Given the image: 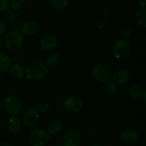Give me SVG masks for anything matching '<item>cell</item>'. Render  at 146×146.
Masks as SVG:
<instances>
[{
  "mask_svg": "<svg viewBox=\"0 0 146 146\" xmlns=\"http://www.w3.org/2000/svg\"><path fill=\"white\" fill-rule=\"evenodd\" d=\"M27 79L30 80H37L43 79L48 73V68L45 64L40 61L31 63L25 72Z\"/></svg>",
  "mask_w": 146,
  "mask_h": 146,
  "instance_id": "1",
  "label": "cell"
},
{
  "mask_svg": "<svg viewBox=\"0 0 146 146\" xmlns=\"http://www.w3.org/2000/svg\"><path fill=\"white\" fill-rule=\"evenodd\" d=\"M4 43L9 50H18L24 43V37L22 33L19 30H13L7 33L4 37Z\"/></svg>",
  "mask_w": 146,
  "mask_h": 146,
  "instance_id": "2",
  "label": "cell"
},
{
  "mask_svg": "<svg viewBox=\"0 0 146 146\" xmlns=\"http://www.w3.org/2000/svg\"><path fill=\"white\" fill-rule=\"evenodd\" d=\"M49 137V133L41 128L34 129L30 133V142L32 146H45Z\"/></svg>",
  "mask_w": 146,
  "mask_h": 146,
  "instance_id": "3",
  "label": "cell"
},
{
  "mask_svg": "<svg viewBox=\"0 0 146 146\" xmlns=\"http://www.w3.org/2000/svg\"><path fill=\"white\" fill-rule=\"evenodd\" d=\"M92 75L97 81L106 83L110 81L111 78V72L106 65L103 64H97L93 67Z\"/></svg>",
  "mask_w": 146,
  "mask_h": 146,
  "instance_id": "4",
  "label": "cell"
},
{
  "mask_svg": "<svg viewBox=\"0 0 146 146\" xmlns=\"http://www.w3.org/2000/svg\"><path fill=\"white\" fill-rule=\"evenodd\" d=\"M4 107L7 113L11 116H17L21 109V100L14 95L7 96L4 99Z\"/></svg>",
  "mask_w": 146,
  "mask_h": 146,
  "instance_id": "5",
  "label": "cell"
},
{
  "mask_svg": "<svg viewBox=\"0 0 146 146\" xmlns=\"http://www.w3.org/2000/svg\"><path fill=\"white\" fill-rule=\"evenodd\" d=\"M131 51V44L129 41L124 39L120 40L115 43L113 46V53L118 59L125 58Z\"/></svg>",
  "mask_w": 146,
  "mask_h": 146,
  "instance_id": "6",
  "label": "cell"
},
{
  "mask_svg": "<svg viewBox=\"0 0 146 146\" xmlns=\"http://www.w3.org/2000/svg\"><path fill=\"white\" fill-rule=\"evenodd\" d=\"M81 142V134L75 129H69L64 135V146H79Z\"/></svg>",
  "mask_w": 146,
  "mask_h": 146,
  "instance_id": "7",
  "label": "cell"
},
{
  "mask_svg": "<svg viewBox=\"0 0 146 146\" xmlns=\"http://www.w3.org/2000/svg\"><path fill=\"white\" fill-rule=\"evenodd\" d=\"M82 100L76 95L69 96L66 99L64 102V107L67 111L70 113H78L82 108Z\"/></svg>",
  "mask_w": 146,
  "mask_h": 146,
  "instance_id": "8",
  "label": "cell"
},
{
  "mask_svg": "<svg viewBox=\"0 0 146 146\" xmlns=\"http://www.w3.org/2000/svg\"><path fill=\"white\" fill-rule=\"evenodd\" d=\"M38 118L39 113L36 109L30 108L25 112L23 116V123L27 127H32L38 123Z\"/></svg>",
  "mask_w": 146,
  "mask_h": 146,
  "instance_id": "9",
  "label": "cell"
},
{
  "mask_svg": "<svg viewBox=\"0 0 146 146\" xmlns=\"http://www.w3.org/2000/svg\"><path fill=\"white\" fill-rule=\"evenodd\" d=\"M121 137L124 143L131 145L137 143L139 139V135L135 130L128 129L121 133Z\"/></svg>",
  "mask_w": 146,
  "mask_h": 146,
  "instance_id": "10",
  "label": "cell"
},
{
  "mask_svg": "<svg viewBox=\"0 0 146 146\" xmlns=\"http://www.w3.org/2000/svg\"><path fill=\"white\" fill-rule=\"evenodd\" d=\"M58 43V40L55 35L48 34L41 39L40 45L44 50H50L55 48Z\"/></svg>",
  "mask_w": 146,
  "mask_h": 146,
  "instance_id": "11",
  "label": "cell"
},
{
  "mask_svg": "<svg viewBox=\"0 0 146 146\" xmlns=\"http://www.w3.org/2000/svg\"><path fill=\"white\" fill-rule=\"evenodd\" d=\"M130 79L128 72L125 70H119L115 71L113 74V80L115 84H123L128 82Z\"/></svg>",
  "mask_w": 146,
  "mask_h": 146,
  "instance_id": "12",
  "label": "cell"
},
{
  "mask_svg": "<svg viewBox=\"0 0 146 146\" xmlns=\"http://www.w3.org/2000/svg\"><path fill=\"white\" fill-rule=\"evenodd\" d=\"M38 31V24L34 21H29L21 27V33L26 36H32Z\"/></svg>",
  "mask_w": 146,
  "mask_h": 146,
  "instance_id": "13",
  "label": "cell"
},
{
  "mask_svg": "<svg viewBox=\"0 0 146 146\" xmlns=\"http://www.w3.org/2000/svg\"><path fill=\"white\" fill-rule=\"evenodd\" d=\"M9 74L14 79L21 80L25 75V71L21 64H15L9 67Z\"/></svg>",
  "mask_w": 146,
  "mask_h": 146,
  "instance_id": "14",
  "label": "cell"
},
{
  "mask_svg": "<svg viewBox=\"0 0 146 146\" xmlns=\"http://www.w3.org/2000/svg\"><path fill=\"white\" fill-rule=\"evenodd\" d=\"M61 62V57L58 54H51L48 57L46 61V67L50 70H54V69L56 68L60 64Z\"/></svg>",
  "mask_w": 146,
  "mask_h": 146,
  "instance_id": "15",
  "label": "cell"
},
{
  "mask_svg": "<svg viewBox=\"0 0 146 146\" xmlns=\"http://www.w3.org/2000/svg\"><path fill=\"white\" fill-rule=\"evenodd\" d=\"M135 19L140 27H146V9L145 7H141L137 11L135 16Z\"/></svg>",
  "mask_w": 146,
  "mask_h": 146,
  "instance_id": "16",
  "label": "cell"
},
{
  "mask_svg": "<svg viewBox=\"0 0 146 146\" xmlns=\"http://www.w3.org/2000/svg\"><path fill=\"white\" fill-rule=\"evenodd\" d=\"M8 129L11 133H15L20 130L21 127V122L17 116H12L8 120Z\"/></svg>",
  "mask_w": 146,
  "mask_h": 146,
  "instance_id": "17",
  "label": "cell"
},
{
  "mask_svg": "<svg viewBox=\"0 0 146 146\" xmlns=\"http://www.w3.org/2000/svg\"><path fill=\"white\" fill-rule=\"evenodd\" d=\"M62 123L59 120H53L48 126V133L49 135H56L59 133L62 129Z\"/></svg>",
  "mask_w": 146,
  "mask_h": 146,
  "instance_id": "18",
  "label": "cell"
},
{
  "mask_svg": "<svg viewBox=\"0 0 146 146\" xmlns=\"http://www.w3.org/2000/svg\"><path fill=\"white\" fill-rule=\"evenodd\" d=\"M145 92L144 91L143 89L141 86L138 85V84H134V85L131 86V88L129 89V94L133 98H141V97H143Z\"/></svg>",
  "mask_w": 146,
  "mask_h": 146,
  "instance_id": "19",
  "label": "cell"
},
{
  "mask_svg": "<svg viewBox=\"0 0 146 146\" xmlns=\"http://www.w3.org/2000/svg\"><path fill=\"white\" fill-rule=\"evenodd\" d=\"M11 59L4 52H0V70H7L11 65Z\"/></svg>",
  "mask_w": 146,
  "mask_h": 146,
  "instance_id": "20",
  "label": "cell"
},
{
  "mask_svg": "<svg viewBox=\"0 0 146 146\" xmlns=\"http://www.w3.org/2000/svg\"><path fill=\"white\" fill-rule=\"evenodd\" d=\"M104 89H105L106 92L108 94H110V95H113L117 91L116 84L113 82L111 81H108L106 82L105 85H104Z\"/></svg>",
  "mask_w": 146,
  "mask_h": 146,
  "instance_id": "21",
  "label": "cell"
},
{
  "mask_svg": "<svg viewBox=\"0 0 146 146\" xmlns=\"http://www.w3.org/2000/svg\"><path fill=\"white\" fill-rule=\"evenodd\" d=\"M70 0H52L53 7L58 10L64 9L69 4Z\"/></svg>",
  "mask_w": 146,
  "mask_h": 146,
  "instance_id": "22",
  "label": "cell"
},
{
  "mask_svg": "<svg viewBox=\"0 0 146 146\" xmlns=\"http://www.w3.org/2000/svg\"><path fill=\"white\" fill-rule=\"evenodd\" d=\"M25 3V0H12L11 2V7L13 11H18L24 7Z\"/></svg>",
  "mask_w": 146,
  "mask_h": 146,
  "instance_id": "23",
  "label": "cell"
},
{
  "mask_svg": "<svg viewBox=\"0 0 146 146\" xmlns=\"http://www.w3.org/2000/svg\"><path fill=\"white\" fill-rule=\"evenodd\" d=\"M49 104L47 102H41L37 105L36 110L39 114H44L49 110Z\"/></svg>",
  "mask_w": 146,
  "mask_h": 146,
  "instance_id": "24",
  "label": "cell"
},
{
  "mask_svg": "<svg viewBox=\"0 0 146 146\" xmlns=\"http://www.w3.org/2000/svg\"><path fill=\"white\" fill-rule=\"evenodd\" d=\"M5 18L7 19L8 21H13L15 19L16 17V13L15 11H13V10H7L5 11Z\"/></svg>",
  "mask_w": 146,
  "mask_h": 146,
  "instance_id": "25",
  "label": "cell"
},
{
  "mask_svg": "<svg viewBox=\"0 0 146 146\" xmlns=\"http://www.w3.org/2000/svg\"><path fill=\"white\" fill-rule=\"evenodd\" d=\"M9 4L8 0H0V11H6L9 9Z\"/></svg>",
  "mask_w": 146,
  "mask_h": 146,
  "instance_id": "26",
  "label": "cell"
},
{
  "mask_svg": "<svg viewBox=\"0 0 146 146\" xmlns=\"http://www.w3.org/2000/svg\"><path fill=\"white\" fill-rule=\"evenodd\" d=\"M7 29V24L2 18L0 17V36L2 35Z\"/></svg>",
  "mask_w": 146,
  "mask_h": 146,
  "instance_id": "27",
  "label": "cell"
},
{
  "mask_svg": "<svg viewBox=\"0 0 146 146\" xmlns=\"http://www.w3.org/2000/svg\"><path fill=\"white\" fill-rule=\"evenodd\" d=\"M132 37V31L131 30H126L123 33V38L125 40H129Z\"/></svg>",
  "mask_w": 146,
  "mask_h": 146,
  "instance_id": "28",
  "label": "cell"
},
{
  "mask_svg": "<svg viewBox=\"0 0 146 146\" xmlns=\"http://www.w3.org/2000/svg\"><path fill=\"white\" fill-rule=\"evenodd\" d=\"M138 2L141 7H145L146 5V0H138Z\"/></svg>",
  "mask_w": 146,
  "mask_h": 146,
  "instance_id": "29",
  "label": "cell"
},
{
  "mask_svg": "<svg viewBox=\"0 0 146 146\" xmlns=\"http://www.w3.org/2000/svg\"><path fill=\"white\" fill-rule=\"evenodd\" d=\"M0 146H10L8 143H5V142L0 141Z\"/></svg>",
  "mask_w": 146,
  "mask_h": 146,
  "instance_id": "30",
  "label": "cell"
},
{
  "mask_svg": "<svg viewBox=\"0 0 146 146\" xmlns=\"http://www.w3.org/2000/svg\"><path fill=\"white\" fill-rule=\"evenodd\" d=\"M3 43H4V41H3L2 38H1V37H0V48H1V47H2V45H3Z\"/></svg>",
  "mask_w": 146,
  "mask_h": 146,
  "instance_id": "31",
  "label": "cell"
},
{
  "mask_svg": "<svg viewBox=\"0 0 146 146\" xmlns=\"http://www.w3.org/2000/svg\"><path fill=\"white\" fill-rule=\"evenodd\" d=\"M91 146H101L100 144H98V143H95V144H93Z\"/></svg>",
  "mask_w": 146,
  "mask_h": 146,
  "instance_id": "32",
  "label": "cell"
},
{
  "mask_svg": "<svg viewBox=\"0 0 146 146\" xmlns=\"http://www.w3.org/2000/svg\"><path fill=\"white\" fill-rule=\"evenodd\" d=\"M1 100H0V108H1Z\"/></svg>",
  "mask_w": 146,
  "mask_h": 146,
  "instance_id": "33",
  "label": "cell"
},
{
  "mask_svg": "<svg viewBox=\"0 0 146 146\" xmlns=\"http://www.w3.org/2000/svg\"><path fill=\"white\" fill-rule=\"evenodd\" d=\"M1 77V70H0V77Z\"/></svg>",
  "mask_w": 146,
  "mask_h": 146,
  "instance_id": "34",
  "label": "cell"
},
{
  "mask_svg": "<svg viewBox=\"0 0 146 146\" xmlns=\"http://www.w3.org/2000/svg\"><path fill=\"white\" fill-rule=\"evenodd\" d=\"M54 146H63V145H54Z\"/></svg>",
  "mask_w": 146,
  "mask_h": 146,
  "instance_id": "35",
  "label": "cell"
},
{
  "mask_svg": "<svg viewBox=\"0 0 146 146\" xmlns=\"http://www.w3.org/2000/svg\"><path fill=\"white\" fill-rule=\"evenodd\" d=\"M110 146H115V145H110Z\"/></svg>",
  "mask_w": 146,
  "mask_h": 146,
  "instance_id": "36",
  "label": "cell"
}]
</instances>
